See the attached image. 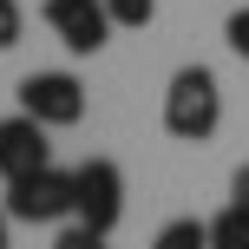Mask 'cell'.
Instances as JSON below:
<instances>
[{"instance_id": "cell-1", "label": "cell", "mask_w": 249, "mask_h": 249, "mask_svg": "<svg viewBox=\"0 0 249 249\" xmlns=\"http://www.w3.org/2000/svg\"><path fill=\"white\" fill-rule=\"evenodd\" d=\"M223 124V86H216L210 66H177L171 86H164V131L184 138V144H203V138Z\"/></svg>"}, {"instance_id": "cell-2", "label": "cell", "mask_w": 249, "mask_h": 249, "mask_svg": "<svg viewBox=\"0 0 249 249\" xmlns=\"http://www.w3.org/2000/svg\"><path fill=\"white\" fill-rule=\"evenodd\" d=\"M118 216H124V171H118L112 158H86L72 171V223L112 236Z\"/></svg>"}, {"instance_id": "cell-3", "label": "cell", "mask_w": 249, "mask_h": 249, "mask_svg": "<svg viewBox=\"0 0 249 249\" xmlns=\"http://www.w3.org/2000/svg\"><path fill=\"white\" fill-rule=\"evenodd\" d=\"M7 216L13 223H59V216H72V171L46 164L33 177H13L7 184Z\"/></svg>"}, {"instance_id": "cell-4", "label": "cell", "mask_w": 249, "mask_h": 249, "mask_svg": "<svg viewBox=\"0 0 249 249\" xmlns=\"http://www.w3.org/2000/svg\"><path fill=\"white\" fill-rule=\"evenodd\" d=\"M20 112L39 118L46 131L79 124V118H86V86H79L72 72H26L20 79Z\"/></svg>"}, {"instance_id": "cell-5", "label": "cell", "mask_w": 249, "mask_h": 249, "mask_svg": "<svg viewBox=\"0 0 249 249\" xmlns=\"http://www.w3.org/2000/svg\"><path fill=\"white\" fill-rule=\"evenodd\" d=\"M46 26L59 33L66 53H79V59L105 53V39H112V13H105V0H46Z\"/></svg>"}, {"instance_id": "cell-6", "label": "cell", "mask_w": 249, "mask_h": 249, "mask_svg": "<svg viewBox=\"0 0 249 249\" xmlns=\"http://www.w3.org/2000/svg\"><path fill=\"white\" fill-rule=\"evenodd\" d=\"M53 164V144H46V124L39 118H26V112H13V118H0V177H33V171H46Z\"/></svg>"}, {"instance_id": "cell-7", "label": "cell", "mask_w": 249, "mask_h": 249, "mask_svg": "<svg viewBox=\"0 0 249 249\" xmlns=\"http://www.w3.org/2000/svg\"><path fill=\"white\" fill-rule=\"evenodd\" d=\"M210 249H249V210L230 197V210L210 216Z\"/></svg>"}, {"instance_id": "cell-8", "label": "cell", "mask_w": 249, "mask_h": 249, "mask_svg": "<svg viewBox=\"0 0 249 249\" xmlns=\"http://www.w3.org/2000/svg\"><path fill=\"white\" fill-rule=\"evenodd\" d=\"M151 249H210V223H197V216H177V223H164Z\"/></svg>"}, {"instance_id": "cell-9", "label": "cell", "mask_w": 249, "mask_h": 249, "mask_svg": "<svg viewBox=\"0 0 249 249\" xmlns=\"http://www.w3.org/2000/svg\"><path fill=\"white\" fill-rule=\"evenodd\" d=\"M105 13H112V26H151L158 0H105Z\"/></svg>"}, {"instance_id": "cell-10", "label": "cell", "mask_w": 249, "mask_h": 249, "mask_svg": "<svg viewBox=\"0 0 249 249\" xmlns=\"http://www.w3.org/2000/svg\"><path fill=\"white\" fill-rule=\"evenodd\" d=\"M223 39H230V53H236V59L249 66V7H236V13H230V26H223Z\"/></svg>"}, {"instance_id": "cell-11", "label": "cell", "mask_w": 249, "mask_h": 249, "mask_svg": "<svg viewBox=\"0 0 249 249\" xmlns=\"http://www.w3.org/2000/svg\"><path fill=\"white\" fill-rule=\"evenodd\" d=\"M20 26H26L20 0H0V53H7V46H20Z\"/></svg>"}, {"instance_id": "cell-12", "label": "cell", "mask_w": 249, "mask_h": 249, "mask_svg": "<svg viewBox=\"0 0 249 249\" xmlns=\"http://www.w3.org/2000/svg\"><path fill=\"white\" fill-rule=\"evenodd\" d=\"M53 249H105V236H99V230H86V223H72V230L53 236Z\"/></svg>"}, {"instance_id": "cell-13", "label": "cell", "mask_w": 249, "mask_h": 249, "mask_svg": "<svg viewBox=\"0 0 249 249\" xmlns=\"http://www.w3.org/2000/svg\"><path fill=\"white\" fill-rule=\"evenodd\" d=\"M230 197H236V203H243V210H249V164H243V171H236V177H230Z\"/></svg>"}, {"instance_id": "cell-14", "label": "cell", "mask_w": 249, "mask_h": 249, "mask_svg": "<svg viewBox=\"0 0 249 249\" xmlns=\"http://www.w3.org/2000/svg\"><path fill=\"white\" fill-rule=\"evenodd\" d=\"M7 223H13V216H7V210H0V249H7Z\"/></svg>"}]
</instances>
